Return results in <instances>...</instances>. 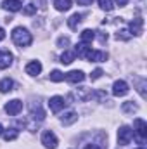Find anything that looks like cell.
Segmentation results:
<instances>
[{
  "label": "cell",
  "mask_w": 147,
  "mask_h": 149,
  "mask_svg": "<svg viewBox=\"0 0 147 149\" xmlns=\"http://www.w3.org/2000/svg\"><path fill=\"white\" fill-rule=\"evenodd\" d=\"M81 17H83V16H81V14H78V12L73 14V16L68 19V26H69L71 30H76V28H78V24L81 23Z\"/></svg>",
  "instance_id": "obj_20"
},
{
  "label": "cell",
  "mask_w": 147,
  "mask_h": 149,
  "mask_svg": "<svg viewBox=\"0 0 147 149\" xmlns=\"http://www.w3.org/2000/svg\"><path fill=\"white\" fill-rule=\"evenodd\" d=\"M133 128H135V134L139 135V142L144 144V141H146V137H147V123L142 118H137L133 121Z\"/></svg>",
  "instance_id": "obj_3"
},
{
  "label": "cell",
  "mask_w": 147,
  "mask_h": 149,
  "mask_svg": "<svg viewBox=\"0 0 147 149\" xmlns=\"http://www.w3.org/2000/svg\"><path fill=\"white\" fill-rule=\"evenodd\" d=\"M76 2H78V5H92L94 0H76Z\"/></svg>",
  "instance_id": "obj_30"
},
{
  "label": "cell",
  "mask_w": 147,
  "mask_h": 149,
  "mask_svg": "<svg viewBox=\"0 0 147 149\" xmlns=\"http://www.w3.org/2000/svg\"><path fill=\"white\" fill-rule=\"evenodd\" d=\"M21 109H23V101H19V99H12V101H9V102L5 104V113H7L9 116L19 114Z\"/></svg>",
  "instance_id": "obj_6"
},
{
  "label": "cell",
  "mask_w": 147,
  "mask_h": 149,
  "mask_svg": "<svg viewBox=\"0 0 147 149\" xmlns=\"http://www.w3.org/2000/svg\"><path fill=\"white\" fill-rule=\"evenodd\" d=\"M102 73H104V71H102L101 68H97V70H94V71H92V74H90V78H92V80H99V78L102 76Z\"/></svg>",
  "instance_id": "obj_27"
},
{
  "label": "cell",
  "mask_w": 147,
  "mask_h": 149,
  "mask_svg": "<svg viewBox=\"0 0 147 149\" xmlns=\"http://www.w3.org/2000/svg\"><path fill=\"white\" fill-rule=\"evenodd\" d=\"M133 139V130L130 128V127H121L119 130H118V142L121 144V146H126V144H130V141Z\"/></svg>",
  "instance_id": "obj_4"
},
{
  "label": "cell",
  "mask_w": 147,
  "mask_h": 149,
  "mask_svg": "<svg viewBox=\"0 0 147 149\" xmlns=\"http://www.w3.org/2000/svg\"><path fill=\"white\" fill-rule=\"evenodd\" d=\"M12 42L17 45V47H28V45H31V42H33V37H31V33L26 30V28H23V26H17V28H14L12 30Z\"/></svg>",
  "instance_id": "obj_1"
},
{
  "label": "cell",
  "mask_w": 147,
  "mask_h": 149,
  "mask_svg": "<svg viewBox=\"0 0 147 149\" xmlns=\"http://www.w3.org/2000/svg\"><path fill=\"white\" fill-rule=\"evenodd\" d=\"M69 97H78V101H88L90 97H92V90L90 88H87V87H83V88H78L74 94H71Z\"/></svg>",
  "instance_id": "obj_13"
},
{
  "label": "cell",
  "mask_w": 147,
  "mask_h": 149,
  "mask_svg": "<svg viewBox=\"0 0 147 149\" xmlns=\"http://www.w3.org/2000/svg\"><path fill=\"white\" fill-rule=\"evenodd\" d=\"M123 111L125 113H135V111H139V106L137 104H133L132 101H126V102H123Z\"/></svg>",
  "instance_id": "obj_22"
},
{
  "label": "cell",
  "mask_w": 147,
  "mask_h": 149,
  "mask_svg": "<svg viewBox=\"0 0 147 149\" xmlns=\"http://www.w3.org/2000/svg\"><path fill=\"white\" fill-rule=\"evenodd\" d=\"M83 59H88V61H94V63H104V61H107V54L102 52V50H92L88 47Z\"/></svg>",
  "instance_id": "obj_2"
},
{
  "label": "cell",
  "mask_w": 147,
  "mask_h": 149,
  "mask_svg": "<svg viewBox=\"0 0 147 149\" xmlns=\"http://www.w3.org/2000/svg\"><path fill=\"white\" fill-rule=\"evenodd\" d=\"M26 73L30 74V76H37V74H40L42 73V64H40L38 61L28 63V64H26Z\"/></svg>",
  "instance_id": "obj_14"
},
{
  "label": "cell",
  "mask_w": 147,
  "mask_h": 149,
  "mask_svg": "<svg viewBox=\"0 0 147 149\" xmlns=\"http://www.w3.org/2000/svg\"><path fill=\"white\" fill-rule=\"evenodd\" d=\"M85 149H101V148H99L97 144H87V146H85Z\"/></svg>",
  "instance_id": "obj_32"
},
{
  "label": "cell",
  "mask_w": 147,
  "mask_h": 149,
  "mask_svg": "<svg viewBox=\"0 0 147 149\" xmlns=\"http://www.w3.org/2000/svg\"><path fill=\"white\" fill-rule=\"evenodd\" d=\"M74 59H76L74 50H64L62 56H61V63H62V64H71Z\"/></svg>",
  "instance_id": "obj_17"
},
{
  "label": "cell",
  "mask_w": 147,
  "mask_h": 149,
  "mask_svg": "<svg viewBox=\"0 0 147 149\" xmlns=\"http://www.w3.org/2000/svg\"><path fill=\"white\" fill-rule=\"evenodd\" d=\"M12 87H14V81L10 80V78H3V80H0V92H10L12 90Z\"/></svg>",
  "instance_id": "obj_19"
},
{
  "label": "cell",
  "mask_w": 147,
  "mask_h": 149,
  "mask_svg": "<svg viewBox=\"0 0 147 149\" xmlns=\"http://www.w3.org/2000/svg\"><path fill=\"white\" fill-rule=\"evenodd\" d=\"M64 80L69 81V83H81L85 80V73L80 71V70H74V71H69V73L64 74Z\"/></svg>",
  "instance_id": "obj_9"
},
{
  "label": "cell",
  "mask_w": 147,
  "mask_h": 149,
  "mask_svg": "<svg viewBox=\"0 0 147 149\" xmlns=\"http://www.w3.org/2000/svg\"><path fill=\"white\" fill-rule=\"evenodd\" d=\"M128 3V0H116V5H119V7H125Z\"/></svg>",
  "instance_id": "obj_31"
},
{
  "label": "cell",
  "mask_w": 147,
  "mask_h": 149,
  "mask_svg": "<svg viewBox=\"0 0 147 149\" xmlns=\"http://www.w3.org/2000/svg\"><path fill=\"white\" fill-rule=\"evenodd\" d=\"M142 26H144V19L137 17L130 23V35H142Z\"/></svg>",
  "instance_id": "obj_11"
},
{
  "label": "cell",
  "mask_w": 147,
  "mask_h": 149,
  "mask_svg": "<svg viewBox=\"0 0 147 149\" xmlns=\"http://www.w3.org/2000/svg\"><path fill=\"white\" fill-rule=\"evenodd\" d=\"M57 45H59V47H68V45H69V38L68 37H61L59 40H57Z\"/></svg>",
  "instance_id": "obj_28"
},
{
  "label": "cell",
  "mask_w": 147,
  "mask_h": 149,
  "mask_svg": "<svg viewBox=\"0 0 147 149\" xmlns=\"http://www.w3.org/2000/svg\"><path fill=\"white\" fill-rule=\"evenodd\" d=\"M12 59H14L12 52H9V50H0V70L9 68V66L12 64Z\"/></svg>",
  "instance_id": "obj_10"
},
{
  "label": "cell",
  "mask_w": 147,
  "mask_h": 149,
  "mask_svg": "<svg viewBox=\"0 0 147 149\" xmlns=\"http://www.w3.org/2000/svg\"><path fill=\"white\" fill-rule=\"evenodd\" d=\"M128 90H130V88H128V83H126L125 80H116L114 85H112V95H116V97L126 95Z\"/></svg>",
  "instance_id": "obj_7"
},
{
  "label": "cell",
  "mask_w": 147,
  "mask_h": 149,
  "mask_svg": "<svg viewBox=\"0 0 147 149\" xmlns=\"http://www.w3.org/2000/svg\"><path fill=\"white\" fill-rule=\"evenodd\" d=\"M42 144L49 149H55L59 142H57V137H55V134L52 130H45L42 134Z\"/></svg>",
  "instance_id": "obj_5"
},
{
  "label": "cell",
  "mask_w": 147,
  "mask_h": 149,
  "mask_svg": "<svg viewBox=\"0 0 147 149\" xmlns=\"http://www.w3.org/2000/svg\"><path fill=\"white\" fill-rule=\"evenodd\" d=\"M54 7L61 12L64 10H69L71 9V0H54Z\"/></svg>",
  "instance_id": "obj_18"
},
{
  "label": "cell",
  "mask_w": 147,
  "mask_h": 149,
  "mask_svg": "<svg viewBox=\"0 0 147 149\" xmlns=\"http://www.w3.org/2000/svg\"><path fill=\"white\" fill-rule=\"evenodd\" d=\"M139 149H146V148H139Z\"/></svg>",
  "instance_id": "obj_35"
},
{
  "label": "cell",
  "mask_w": 147,
  "mask_h": 149,
  "mask_svg": "<svg viewBox=\"0 0 147 149\" xmlns=\"http://www.w3.org/2000/svg\"><path fill=\"white\" fill-rule=\"evenodd\" d=\"M2 7H3L5 10H9V12H17V10H21L23 3H21L19 0H3Z\"/></svg>",
  "instance_id": "obj_12"
},
{
  "label": "cell",
  "mask_w": 147,
  "mask_h": 149,
  "mask_svg": "<svg viewBox=\"0 0 147 149\" xmlns=\"http://www.w3.org/2000/svg\"><path fill=\"white\" fill-rule=\"evenodd\" d=\"M23 14H26V16H33V14H37V5H35V3H28V5L23 9Z\"/></svg>",
  "instance_id": "obj_25"
},
{
  "label": "cell",
  "mask_w": 147,
  "mask_h": 149,
  "mask_svg": "<svg viewBox=\"0 0 147 149\" xmlns=\"http://www.w3.org/2000/svg\"><path fill=\"white\" fill-rule=\"evenodd\" d=\"M97 33H99V42H101V43H106V42H107V33H104V31H97Z\"/></svg>",
  "instance_id": "obj_29"
},
{
  "label": "cell",
  "mask_w": 147,
  "mask_h": 149,
  "mask_svg": "<svg viewBox=\"0 0 147 149\" xmlns=\"http://www.w3.org/2000/svg\"><path fill=\"white\" fill-rule=\"evenodd\" d=\"M50 80H52V81H55V83H59V81H62V80H64V73H61L59 70H54V71L50 73Z\"/></svg>",
  "instance_id": "obj_24"
},
{
  "label": "cell",
  "mask_w": 147,
  "mask_h": 149,
  "mask_svg": "<svg viewBox=\"0 0 147 149\" xmlns=\"http://www.w3.org/2000/svg\"><path fill=\"white\" fill-rule=\"evenodd\" d=\"M3 38H5V30H3V28H0V42H2Z\"/></svg>",
  "instance_id": "obj_33"
},
{
  "label": "cell",
  "mask_w": 147,
  "mask_h": 149,
  "mask_svg": "<svg viewBox=\"0 0 147 149\" xmlns=\"http://www.w3.org/2000/svg\"><path fill=\"white\" fill-rule=\"evenodd\" d=\"M95 38V31L94 30H83L81 33H80V40H81V43H92V40Z\"/></svg>",
  "instance_id": "obj_15"
},
{
  "label": "cell",
  "mask_w": 147,
  "mask_h": 149,
  "mask_svg": "<svg viewBox=\"0 0 147 149\" xmlns=\"http://www.w3.org/2000/svg\"><path fill=\"white\" fill-rule=\"evenodd\" d=\"M99 7L106 12H111L114 9V3H112V0H99Z\"/></svg>",
  "instance_id": "obj_23"
},
{
  "label": "cell",
  "mask_w": 147,
  "mask_h": 149,
  "mask_svg": "<svg viewBox=\"0 0 147 149\" xmlns=\"http://www.w3.org/2000/svg\"><path fill=\"white\" fill-rule=\"evenodd\" d=\"M64 106H66V101H64V97H61V95H54V97H50V101H49V108H50L52 113H59L61 109H64Z\"/></svg>",
  "instance_id": "obj_8"
},
{
  "label": "cell",
  "mask_w": 147,
  "mask_h": 149,
  "mask_svg": "<svg viewBox=\"0 0 147 149\" xmlns=\"http://www.w3.org/2000/svg\"><path fill=\"white\" fill-rule=\"evenodd\" d=\"M2 132H3V127H2V125H0V135H2Z\"/></svg>",
  "instance_id": "obj_34"
},
{
  "label": "cell",
  "mask_w": 147,
  "mask_h": 149,
  "mask_svg": "<svg viewBox=\"0 0 147 149\" xmlns=\"http://www.w3.org/2000/svg\"><path fill=\"white\" fill-rule=\"evenodd\" d=\"M130 37H132V35H130V31H126V30H119V31L116 33V38H118V40H125V42H126V40H130Z\"/></svg>",
  "instance_id": "obj_26"
},
{
  "label": "cell",
  "mask_w": 147,
  "mask_h": 149,
  "mask_svg": "<svg viewBox=\"0 0 147 149\" xmlns=\"http://www.w3.org/2000/svg\"><path fill=\"white\" fill-rule=\"evenodd\" d=\"M78 120V114L74 111H68L62 114V118H61V121H62V125H71V123H74Z\"/></svg>",
  "instance_id": "obj_16"
},
{
  "label": "cell",
  "mask_w": 147,
  "mask_h": 149,
  "mask_svg": "<svg viewBox=\"0 0 147 149\" xmlns=\"http://www.w3.org/2000/svg\"><path fill=\"white\" fill-rule=\"evenodd\" d=\"M2 134H3V139H5L7 142L16 141V139H17V135H19V132H17L16 128H9V130H5V132H2Z\"/></svg>",
  "instance_id": "obj_21"
}]
</instances>
